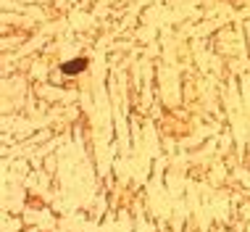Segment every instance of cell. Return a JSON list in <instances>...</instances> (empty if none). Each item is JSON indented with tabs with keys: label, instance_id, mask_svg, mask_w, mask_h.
Segmentation results:
<instances>
[]
</instances>
